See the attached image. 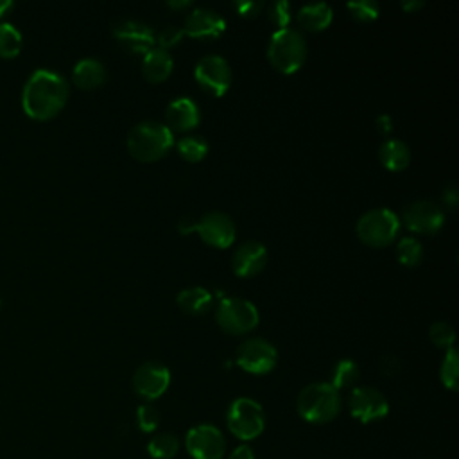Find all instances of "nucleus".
<instances>
[{"mask_svg": "<svg viewBox=\"0 0 459 459\" xmlns=\"http://www.w3.org/2000/svg\"><path fill=\"white\" fill-rule=\"evenodd\" d=\"M178 307L185 312V314H190V316H199V314H204L212 303H213V296L208 289L204 287H188V289H183L178 298Z\"/></svg>", "mask_w": 459, "mask_h": 459, "instance_id": "22", "label": "nucleus"}, {"mask_svg": "<svg viewBox=\"0 0 459 459\" xmlns=\"http://www.w3.org/2000/svg\"><path fill=\"white\" fill-rule=\"evenodd\" d=\"M215 321L221 330L231 335L251 332L258 321V308L242 298H222L215 308Z\"/></svg>", "mask_w": 459, "mask_h": 459, "instance_id": "7", "label": "nucleus"}, {"mask_svg": "<svg viewBox=\"0 0 459 459\" xmlns=\"http://www.w3.org/2000/svg\"><path fill=\"white\" fill-rule=\"evenodd\" d=\"M264 7V2H235V9L240 16L251 18L255 14H258Z\"/></svg>", "mask_w": 459, "mask_h": 459, "instance_id": "35", "label": "nucleus"}, {"mask_svg": "<svg viewBox=\"0 0 459 459\" xmlns=\"http://www.w3.org/2000/svg\"><path fill=\"white\" fill-rule=\"evenodd\" d=\"M429 337H430V341H432L436 346L445 348V350L452 348L454 342H455V332H454V328H452L448 323H445V321H437V323L430 325V328H429Z\"/></svg>", "mask_w": 459, "mask_h": 459, "instance_id": "31", "label": "nucleus"}, {"mask_svg": "<svg viewBox=\"0 0 459 459\" xmlns=\"http://www.w3.org/2000/svg\"><path fill=\"white\" fill-rule=\"evenodd\" d=\"M400 369V364L394 357H384L382 359V373L384 375H394Z\"/></svg>", "mask_w": 459, "mask_h": 459, "instance_id": "38", "label": "nucleus"}, {"mask_svg": "<svg viewBox=\"0 0 459 459\" xmlns=\"http://www.w3.org/2000/svg\"><path fill=\"white\" fill-rule=\"evenodd\" d=\"M380 163L389 170H403L411 161V151L405 142L391 138L382 142L378 149Z\"/></svg>", "mask_w": 459, "mask_h": 459, "instance_id": "23", "label": "nucleus"}, {"mask_svg": "<svg viewBox=\"0 0 459 459\" xmlns=\"http://www.w3.org/2000/svg\"><path fill=\"white\" fill-rule=\"evenodd\" d=\"M174 68V61L169 50L160 47H152L149 52L143 54L142 61V74L149 82H161L165 81Z\"/></svg>", "mask_w": 459, "mask_h": 459, "instance_id": "19", "label": "nucleus"}, {"mask_svg": "<svg viewBox=\"0 0 459 459\" xmlns=\"http://www.w3.org/2000/svg\"><path fill=\"white\" fill-rule=\"evenodd\" d=\"M66 79L48 68H38L25 81L22 91L23 111L34 120H48L56 117L68 100Z\"/></svg>", "mask_w": 459, "mask_h": 459, "instance_id": "1", "label": "nucleus"}, {"mask_svg": "<svg viewBox=\"0 0 459 459\" xmlns=\"http://www.w3.org/2000/svg\"><path fill=\"white\" fill-rule=\"evenodd\" d=\"M359 238L371 247H384L391 244L400 230L398 215L389 208H373L357 221Z\"/></svg>", "mask_w": 459, "mask_h": 459, "instance_id": "6", "label": "nucleus"}, {"mask_svg": "<svg viewBox=\"0 0 459 459\" xmlns=\"http://www.w3.org/2000/svg\"><path fill=\"white\" fill-rule=\"evenodd\" d=\"M22 50V34L13 23H0V57L13 59Z\"/></svg>", "mask_w": 459, "mask_h": 459, "instance_id": "25", "label": "nucleus"}, {"mask_svg": "<svg viewBox=\"0 0 459 459\" xmlns=\"http://www.w3.org/2000/svg\"><path fill=\"white\" fill-rule=\"evenodd\" d=\"M115 39L129 52H149L156 43L154 30L138 20H118L111 29Z\"/></svg>", "mask_w": 459, "mask_h": 459, "instance_id": "15", "label": "nucleus"}, {"mask_svg": "<svg viewBox=\"0 0 459 459\" xmlns=\"http://www.w3.org/2000/svg\"><path fill=\"white\" fill-rule=\"evenodd\" d=\"M400 5H402V9H403V11L412 13V11L421 9L425 4H423V0H407V2H402Z\"/></svg>", "mask_w": 459, "mask_h": 459, "instance_id": "40", "label": "nucleus"}, {"mask_svg": "<svg viewBox=\"0 0 459 459\" xmlns=\"http://www.w3.org/2000/svg\"><path fill=\"white\" fill-rule=\"evenodd\" d=\"M307 41L305 36L290 27L276 29L267 45L269 63L281 74H294L303 66L307 59Z\"/></svg>", "mask_w": 459, "mask_h": 459, "instance_id": "4", "label": "nucleus"}, {"mask_svg": "<svg viewBox=\"0 0 459 459\" xmlns=\"http://www.w3.org/2000/svg\"><path fill=\"white\" fill-rule=\"evenodd\" d=\"M377 124L380 126V131H389V129H391V118H389L387 115H382V117L377 120Z\"/></svg>", "mask_w": 459, "mask_h": 459, "instance_id": "42", "label": "nucleus"}, {"mask_svg": "<svg viewBox=\"0 0 459 459\" xmlns=\"http://www.w3.org/2000/svg\"><path fill=\"white\" fill-rule=\"evenodd\" d=\"M333 16V11L328 4L317 2V4H307L296 13L298 23L307 30H323L330 25Z\"/></svg>", "mask_w": 459, "mask_h": 459, "instance_id": "21", "label": "nucleus"}, {"mask_svg": "<svg viewBox=\"0 0 459 459\" xmlns=\"http://www.w3.org/2000/svg\"><path fill=\"white\" fill-rule=\"evenodd\" d=\"M235 360L244 371L253 375H264L276 366L278 353L269 341L262 337H251L238 344Z\"/></svg>", "mask_w": 459, "mask_h": 459, "instance_id": "8", "label": "nucleus"}, {"mask_svg": "<svg viewBox=\"0 0 459 459\" xmlns=\"http://www.w3.org/2000/svg\"><path fill=\"white\" fill-rule=\"evenodd\" d=\"M167 127L172 131H188L195 127L201 120L199 106L190 97H178L174 99L165 109Z\"/></svg>", "mask_w": 459, "mask_h": 459, "instance_id": "18", "label": "nucleus"}, {"mask_svg": "<svg viewBox=\"0 0 459 459\" xmlns=\"http://www.w3.org/2000/svg\"><path fill=\"white\" fill-rule=\"evenodd\" d=\"M457 377H459V353L452 346L445 351V357H443V362L439 368V378L446 389L457 391V382H459Z\"/></svg>", "mask_w": 459, "mask_h": 459, "instance_id": "26", "label": "nucleus"}, {"mask_svg": "<svg viewBox=\"0 0 459 459\" xmlns=\"http://www.w3.org/2000/svg\"><path fill=\"white\" fill-rule=\"evenodd\" d=\"M136 423L142 432H152L160 425V412L151 403H143L136 411Z\"/></svg>", "mask_w": 459, "mask_h": 459, "instance_id": "32", "label": "nucleus"}, {"mask_svg": "<svg viewBox=\"0 0 459 459\" xmlns=\"http://www.w3.org/2000/svg\"><path fill=\"white\" fill-rule=\"evenodd\" d=\"M13 7H14V4L11 0H0V18L9 14L13 11Z\"/></svg>", "mask_w": 459, "mask_h": 459, "instance_id": "41", "label": "nucleus"}, {"mask_svg": "<svg viewBox=\"0 0 459 459\" xmlns=\"http://www.w3.org/2000/svg\"><path fill=\"white\" fill-rule=\"evenodd\" d=\"M178 152L186 161H201L208 154V143L203 136L190 134L178 142Z\"/></svg>", "mask_w": 459, "mask_h": 459, "instance_id": "29", "label": "nucleus"}, {"mask_svg": "<svg viewBox=\"0 0 459 459\" xmlns=\"http://www.w3.org/2000/svg\"><path fill=\"white\" fill-rule=\"evenodd\" d=\"M267 264V249L256 240L240 244L231 256V269L240 278L256 276Z\"/></svg>", "mask_w": 459, "mask_h": 459, "instance_id": "16", "label": "nucleus"}, {"mask_svg": "<svg viewBox=\"0 0 459 459\" xmlns=\"http://www.w3.org/2000/svg\"><path fill=\"white\" fill-rule=\"evenodd\" d=\"M183 34H185V32H183V29H179V27H174V25L165 27V29L158 34L160 48L167 50V48H170V47H176V45L181 41Z\"/></svg>", "mask_w": 459, "mask_h": 459, "instance_id": "34", "label": "nucleus"}, {"mask_svg": "<svg viewBox=\"0 0 459 459\" xmlns=\"http://www.w3.org/2000/svg\"><path fill=\"white\" fill-rule=\"evenodd\" d=\"M199 237L213 247L226 249L235 242V224L233 221L222 212H208L204 213L195 226Z\"/></svg>", "mask_w": 459, "mask_h": 459, "instance_id": "14", "label": "nucleus"}, {"mask_svg": "<svg viewBox=\"0 0 459 459\" xmlns=\"http://www.w3.org/2000/svg\"><path fill=\"white\" fill-rule=\"evenodd\" d=\"M170 384V371L161 362H145L133 375V389L143 400L160 398Z\"/></svg>", "mask_w": 459, "mask_h": 459, "instance_id": "13", "label": "nucleus"}, {"mask_svg": "<svg viewBox=\"0 0 459 459\" xmlns=\"http://www.w3.org/2000/svg\"><path fill=\"white\" fill-rule=\"evenodd\" d=\"M185 446L192 459H222L226 452V439L217 427L201 423L186 432Z\"/></svg>", "mask_w": 459, "mask_h": 459, "instance_id": "10", "label": "nucleus"}, {"mask_svg": "<svg viewBox=\"0 0 459 459\" xmlns=\"http://www.w3.org/2000/svg\"><path fill=\"white\" fill-rule=\"evenodd\" d=\"M224 29L226 22L217 11L208 7H197L186 16L183 32L192 38H219Z\"/></svg>", "mask_w": 459, "mask_h": 459, "instance_id": "17", "label": "nucleus"}, {"mask_svg": "<svg viewBox=\"0 0 459 459\" xmlns=\"http://www.w3.org/2000/svg\"><path fill=\"white\" fill-rule=\"evenodd\" d=\"M396 256L398 262L405 267H414L423 258V247L421 244L412 237H403L396 244Z\"/></svg>", "mask_w": 459, "mask_h": 459, "instance_id": "28", "label": "nucleus"}, {"mask_svg": "<svg viewBox=\"0 0 459 459\" xmlns=\"http://www.w3.org/2000/svg\"><path fill=\"white\" fill-rule=\"evenodd\" d=\"M350 14L359 22H371L378 16L380 7L375 0H353L346 4Z\"/></svg>", "mask_w": 459, "mask_h": 459, "instance_id": "30", "label": "nucleus"}, {"mask_svg": "<svg viewBox=\"0 0 459 459\" xmlns=\"http://www.w3.org/2000/svg\"><path fill=\"white\" fill-rule=\"evenodd\" d=\"M228 459H255V452L249 445H238Z\"/></svg>", "mask_w": 459, "mask_h": 459, "instance_id": "37", "label": "nucleus"}, {"mask_svg": "<svg viewBox=\"0 0 459 459\" xmlns=\"http://www.w3.org/2000/svg\"><path fill=\"white\" fill-rule=\"evenodd\" d=\"M172 145V131L156 120H143L127 134V151L138 161H156L163 158Z\"/></svg>", "mask_w": 459, "mask_h": 459, "instance_id": "2", "label": "nucleus"}, {"mask_svg": "<svg viewBox=\"0 0 459 459\" xmlns=\"http://www.w3.org/2000/svg\"><path fill=\"white\" fill-rule=\"evenodd\" d=\"M267 16L269 20L278 27V29H285L289 27V22H290V4L287 0H278V2H273L269 7H267Z\"/></svg>", "mask_w": 459, "mask_h": 459, "instance_id": "33", "label": "nucleus"}, {"mask_svg": "<svg viewBox=\"0 0 459 459\" xmlns=\"http://www.w3.org/2000/svg\"><path fill=\"white\" fill-rule=\"evenodd\" d=\"M197 84L210 95L221 97L231 84V68L222 56L208 54L201 57L194 68Z\"/></svg>", "mask_w": 459, "mask_h": 459, "instance_id": "9", "label": "nucleus"}, {"mask_svg": "<svg viewBox=\"0 0 459 459\" xmlns=\"http://www.w3.org/2000/svg\"><path fill=\"white\" fill-rule=\"evenodd\" d=\"M402 221L407 230L416 233H436L443 222L445 213L443 210L432 201H412L402 212Z\"/></svg>", "mask_w": 459, "mask_h": 459, "instance_id": "12", "label": "nucleus"}, {"mask_svg": "<svg viewBox=\"0 0 459 459\" xmlns=\"http://www.w3.org/2000/svg\"><path fill=\"white\" fill-rule=\"evenodd\" d=\"M147 452L154 459H172L179 452V439L170 432H160L149 439Z\"/></svg>", "mask_w": 459, "mask_h": 459, "instance_id": "24", "label": "nucleus"}, {"mask_svg": "<svg viewBox=\"0 0 459 459\" xmlns=\"http://www.w3.org/2000/svg\"><path fill=\"white\" fill-rule=\"evenodd\" d=\"M296 409L308 423H328L341 411V394L330 382H314L301 389Z\"/></svg>", "mask_w": 459, "mask_h": 459, "instance_id": "3", "label": "nucleus"}, {"mask_svg": "<svg viewBox=\"0 0 459 459\" xmlns=\"http://www.w3.org/2000/svg\"><path fill=\"white\" fill-rule=\"evenodd\" d=\"M443 203H445L450 210H455V204H457V188H455V185H448V186L443 190Z\"/></svg>", "mask_w": 459, "mask_h": 459, "instance_id": "36", "label": "nucleus"}, {"mask_svg": "<svg viewBox=\"0 0 459 459\" xmlns=\"http://www.w3.org/2000/svg\"><path fill=\"white\" fill-rule=\"evenodd\" d=\"M167 5L172 7V9H181V7H188V5H190V0H181V2L170 0V2H167Z\"/></svg>", "mask_w": 459, "mask_h": 459, "instance_id": "43", "label": "nucleus"}, {"mask_svg": "<svg viewBox=\"0 0 459 459\" xmlns=\"http://www.w3.org/2000/svg\"><path fill=\"white\" fill-rule=\"evenodd\" d=\"M195 226H197V222H195L194 219H190V217H183V219L178 222V230H179L181 235H188V233L195 231Z\"/></svg>", "mask_w": 459, "mask_h": 459, "instance_id": "39", "label": "nucleus"}, {"mask_svg": "<svg viewBox=\"0 0 459 459\" xmlns=\"http://www.w3.org/2000/svg\"><path fill=\"white\" fill-rule=\"evenodd\" d=\"M348 407L351 416L362 423L382 420L389 412L387 398L378 389L369 385L353 387L348 398Z\"/></svg>", "mask_w": 459, "mask_h": 459, "instance_id": "11", "label": "nucleus"}, {"mask_svg": "<svg viewBox=\"0 0 459 459\" xmlns=\"http://www.w3.org/2000/svg\"><path fill=\"white\" fill-rule=\"evenodd\" d=\"M72 79L75 86L82 90H93L104 84L106 81V66L93 57H84L75 63L72 70Z\"/></svg>", "mask_w": 459, "mask_h": 459, "instance_id": "20", "label": "nucleus"}, {"mask_svg": "<svg viewBox=\"0 0 459 459\" xmlns=\"http://www.w3.org/2000/svg\"><path fill=\"white\" fill-rule=\"evenodd\" d=\"M359 378V366L351 360V359H341L333 371H332V385L339 391V389H346L355 385Z\"/></svg>", "mask_w": 459, "mask_h": 459, "instance_id": "27", "label": "nucleus"}, {"mask_svg": "<svg viewBox=\"0 0 459 459\" xmlns=\"http://www.w3.org/2000/svg\"><path fill=\"white\" fill-rule=\"evenodd\" d=\"M230 432L240 441H251L264 432L265 414L262 405L247 396L235 398L226 414Z\"/></svg>", "mask_w": 459, "mask_h": 459, "instance_id": "5", "label": "nucleus"}]
</instances>
